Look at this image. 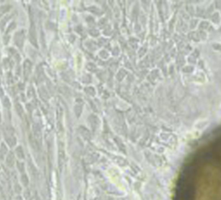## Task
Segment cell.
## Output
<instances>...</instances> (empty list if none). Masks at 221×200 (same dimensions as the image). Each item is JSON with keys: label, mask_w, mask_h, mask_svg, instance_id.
<instances>
[{"label": "cell", "mask_w": 221, "mask_h": 200, "mask_svg": "<svg viewBox=\"0 0 221 200\" xmlns=\"http://www.w3.org/2000/svg\"><path fill=\"white\" fill-rule=\"evenodd\" d=\"M31 70H32V63L29 60H27L25 61L24 65H23V72H24V76L25 78L29 77L31 73Z\"/></svg>", "instance_id": "3957f363"}, {"label": "cell", "mask_w": 221, "mask_h": 200, "mask_svg": "<svg viewBox=\"0 0 221 200\" xmlns=\"http://www.w3.org/2000/svg\"><path fill=\"white\" fill-rule=\"evenodd\" d=\"M86 91H87V93L88 94L91 95H94L95 93V89H93V87H88L87 89H86Z\"/></svg>", "instance_id": "8992f818"}, {"label": "cell", "mask_w": 221, "mask_h": 200, "mask_svg": "<svg viewBox=\"0 0 221 200\" xmlns=\"http://www.w3.org/2000/svg\"><path fill=\"white\" fill-rule=\"evenodd\" d=\"M24 38H25V34L23 31H19L16 35L14 36V42L16 44L17 46H19L20 48L23 46V41H24Z\"/></svg>", "instance_id": "6da1fadb"}, {"label": "cell", "mask_w": 221, "mask_h": 200, "mask_svg": "<svg viewBox=\"0 0 221 200\" xmlns=\"http://www.w3.org/2000/svg\"><path fill=\"white\" fill-rule=\"evenodd\" d=\"M29 39L31 42H32L35 46H37V38H36V32L35 26L33 24H32L29 30Z\"/></svg>", "instance_id": "7a4b0ae2"}, {"label": "cell", "mask_w": 221, "mask_h": 200, "mask_svg": "<svg viewBox=\"0 0 221 200\" xmlns=\"http://www.w3.org/2000/svg\"><path fill=\"white\" fill-rule=\"evenodd\" d=\"M16 109H17L18 114H19V115H22V114L23 113V107L20 106V104H16Z\"/></svg>", "instance_id": "5b68a950"}, {"label": "cell", "mask_w": 221, "mask_h": 200, "mask_svg": "<svg viewBox=\"0 0 221 200\" xmlns=\"http://www.w3.org/2000/svg\"><path fill=\"white\" fill-rule=\"evenodd\" d=\"M33 131H34V135L35 138H37L38 141H41V132L40 129L37 125L33 126Z\"/></svg>", "instance_id": "277c9868"}, {"label": "cell", "mask_w": 221, "mask_h": 200, "mask_svg": "<svg viewBox=\"0 0 221 200\" xmlns=\"http://www.w3.org/2000/svg\"><path fill=\"white\" fill-rule=\"evenodd\" d=\"M3 102H4V105L5 107L6 108H10V101L8 97H5V99L3 100Z\"/></svg>", "instance_id": "52a82bcc"}]
</instances>
